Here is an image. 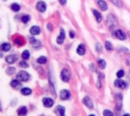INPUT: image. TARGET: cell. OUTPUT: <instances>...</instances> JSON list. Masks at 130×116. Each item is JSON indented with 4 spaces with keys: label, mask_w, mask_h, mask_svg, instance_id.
Returning a JSON list of instances; mask_svg holds the SVG:
<instances>
[{
    "label": "cell",
    "mask_w": 130,
    "mask_h": 116,
    "mask_svg": "<svg viewBox=\"0 0 130 116\" xmlns=\"http://www.w3.org/2000/svg\"><path fill=\"white\" fill-rule=\"evenodd\" d=\"M14 43H15L16 45H18V47H21V46L24 44V39L21 37H17L14 38Z\"/></svg>",
    "instance_id": "cell-19"
},
{
    "label": "cell",
    "mask_w": 130,
    "mask_h": 116,
    "mask_svg": "<svg viewBox=\"0 0 130 116\" xmlns=\"http://www.w3.org/2000/svg\"><path fill=\"white\" fill-rule=\"evenodd\" d=\"M92 11H93V14L94 16H95V18L97 21V23H101L102 20V14L100 13L98 10H92Z\"/></svg>",
    "instance_id": "cell-18"
},
{
    "label": "cell",
    "mask_w": 130,
    "mask_h": 116,
    "mask_svg": "<svg viewBox=\"0 0 130 116\" xmlns=\"http://www.w3.org/2000/svg\"><path fill=\"white\" fill-rule=\"evenodd\" d=\"M96 50H97L98 52H102V45H101L100 43H97V44H96Z\"/></svg>",
    "instance_id": "cell-34"
},
{
    "label": "cell",
    "mask_w": 130,
    "mask_h": 116,
    "mask_svg": "<svg viewBox=\"0 0 130 116\" xmlns=\"http://www.w3.org/2000/svg\"><path fill=\"white\" fill-rule=\"evenodd\" d=\"M127 64H129V65H130V58L127 59Z\"/></svg>",
    "instance_id": "cell-38"
},
{
    "label": "cell",
    "mask_w": 130,
    "mask_h": 116,
    "mask_svg": "<svg viewBox=\"0 0 130 116\" xmlns=\"http://www.w3.org/2000/svg\"><path fill=\"white\" fill-rule=\"evenodd\" d=\"M30 75L29 73L25 72V71H20L18 72V74L17 75V78H18V81H28L30 79Z\"/></svg>",
    "instance_id": "cell-2"
},
{
    "label": "cell",
    "mask_w": 130,
    "mask_h": 116,
    "mask_svg": "<svg viewBox=\"0 0 130 116\" xmlns=\"http://www.w3.org/2000/svg\"><path fill=\"white\" fill-rule=\"evenodd\" d=\"M75 36V34L74 31H70V37H71V38H74Z\"/></svg>",
    "instance_id": "cell-35"
},
{
    "label": "cell",
    "mask_w": 130,
    "mask_h": 116,
    "mask_svg": "<svg viewBox=\"0 0 130 116\" xmlns=\"http://www.w3.org/2000/svg\"><path fill=\"white\" fill-rule=\"evenodd\" d=\"M103 116H114V113H113L110 110H104Z\"/></svg>",
    "instance_id": "cell-31"
},
{
    "label": "cell",
    "mask_w": 130,
    "mask_h": 116,
    "mask_svg": "<svg viewBox=\"0 0 130 116\" xmlns=\"http://www.w3.org/2000/svg\"><path fill=\"white\" fill-rule=\"evenodd\" d=\"M28 113V109L25 106H22L20 107L18 109V114L19 116H25Z\"/></svg>",
    "instance_id": "cell-15"
},
{
    "label": "cell",
    "mask_w": 130,
    "mask_h": 116,
    "mask_svg": "<svg viewBox=\"0 0 130 116\" xmlns=\"http://www.w3.org/2000/svg\"><path fill=\"white\" fill-rule=\"evenodd\" d=\"M37 9L40 12H44L46 10V4L43 1H39L37 4Z\"/></svg>",
    "instance_id": "cell-13"
},
{
    "label": "cell",
    "mask_w": 130,
    "mask_h": 116,
    "mask_svg": "<svg viewBox=\"0 0 130 116\" xmlns=\"http://www.w3.org/2000/svg\"><path fill=\"white\" fill-rule=\"evenodd\" d=\"M17 60H18V56L17 55H10V56H7L5 57L6 62L9 63V64H13L14 62H17Z\"/></svg>",
    "instance_id": "cell-5"
},
{
    "label": "cell",
    "mask_w": 130,
    "mask_h": 116,
    "mask_svg": "<svg viewBox=\"0 0 130 116\" xmlns=\"http://www.w3.org/2000/svg\"><path fill=\"white\" fill-rule=\"evenodd\" d=\"M30 43L32 44V46L35 48H38L41 47V43L38 41V40L34 38V37H30Z\"/></svg>",
    "instance_id": "cell-14"
},
{
    "label": "cell",
    "mask_w": 130,
    "mask_h": 116,
    "mask_svg": "<svg viewBox=\"0 0 130 116\" xmlns=\"http://www.w3.org/2000/svg\"><path fill=\"white\" fill-rule=\"evenodd\" d=\"M116 75H117V77H118V78L123 77V76H124V71H123L122 69H121V70H119L118 72L116 73Z\"/></svg>",
    "instance_id": "cell-33"
},
{
    "label": "cell",
    "mask_w": 130,
    "mask_h": 116,
    "mask_svg": "<svg viewBox=\"0 0 130 116\" xmlns=\"http://www.w3.org/2000/svg\"><path fill=\"white\" fill-rule=\"evenodd\" d=\"M43 106L46 107H51L54 105V101L52 100L51 98L46 97V98L43 99Z\"/></svg>",
    "instance_id": "cell-7"
},
{
    "label": "cell",
    "mask_w": 130,
    "mask_h": 116,
    "mask_svg": "<svg viewBox=\"0 0 130 116\" xmlns=\"http://www.w3.org/2000/svg\"><path fill=\"white\" fill-rule=\"evenodd\" d=\"M89 116H95V114H90Z\"/></svg>",
    "instance_id": "cell-40"
},
{
    "label": "cell",
    "mask_w": 130,
    "mask_h": 116,
    "mask_svg": "<svg viewBox=\"0 0 130 116\" xmlns=\"http://www.w3.org/2000/svg\"><path fill=\"white\" fill-rule=\"evenodd\" d=\"M10 8H11V10L15 12H18L20 10V5H18V4H16V3L12 4L11 6H10Z\"/></svg>",
    "instance_id": "cell-23"
},
{
    "label": "cell",
    "mask_w": 130,
    "mask_h": 116,
    "mask_svg": "<svg viewBox=\"0 0 130 116\" xmlns=\"http://www.w3.org/2000/svg\"><path fill=\"white\" fill-rule=\"evenodd\" d=\"M5 1H6V0H5Z\"/></svg>",
    "instance_id": "cell-41"
},
{
    "label": "cell",
    "mask_w": 130,
    "mask_h": 116,
    "mask_svg": "<svg viewBox=\"0 0 130 116\" xmlns=\"http://www.w3.org/2000/svg\"><path fill=\"white\" fill-rule=\"evenodd\" d=\"M48 29H49L50 30H52V27H51V24H48Z\"/></svg>",
    "instance_id": "cell-37"
},
{
    "label": "cell",
    "mask_w": 130,
    "mask_h": 116,
    "mask_svg": "<svg viewBox=\"0 0 130 116\" xmlns=\"http://www.w3.org/2000/svg\"><path fill=\"white\" fill-rule=\"evenodd\" d=\"M105 48H106L107 50H109V51H110V50L114 49V47H113L112 43H111L110 42H108V41H107L105 43Z\"/></svg>",
    "instance_id": "cell-27"
},
{
    "label": "cell",
    "mask_w": 130,
    "mask_h": 116,
    "mask_svg": "<svg viewBox=\"0 0 130 116\" xmlns=\"http://www.w3.org/2000/svg\"><path fill=\"white\" fill-rule=\"evenodd\" d=\"M59 2H60V4H61V5H64L65 4L67 3V0H59Z\"/></svg>",
    "instance_id": "cell-36"
},
{
    "label": "cell",
    "mask_w": 130,
    "mask_h": 116,
    "mask_svg": "<svg viewBox=\"0 0 130 116\" xmlns=\"http://www.w3.org/2000/svg\"><path fill=\"white\" fill-rule=\"evenodd\" d=\"M37 62L40 64H45L47 62V57L45 56H40L39 58H37Z\"/></svg>",
    "instance_id": "cell-26"
},
{
    "label": "cell",
    "mask_w": 130,
    "mask_h": 116,
    "mask_svg": "<svg viewBox=\"0 0 130 116\" xmlns=\"http://www.w3.org/2000/svg\"><path fill=\"white\" fill-rule=\"evenodd\" d=\"M114 37H115L119 40H125L127 38V36H126V34L121 29H117V30H115L114 32Z\"/></svg>",
    "instance_id": "cell-4"
},
{
    "label": "cell",
    "mask_w": 130,
    "mask_h": 116,
    "mask_svg": "<svg viewBox=\"0 0 130 116\" xmlns=\"http://www.w3.org/2000/svg\"><path fill=\"white\" fill-rule=\"evenodd\" d=\"M22 58L24 59V60H28V59L30 58V52H29V50H24V51L23 52Z\"/></svg>",
    "instance_id": "cell-25"
},
{
    "label": "cell",
    "mask_w": 130,
    "mask_h": 116,
    "mask_svg": "<svg viewBox=\"0 0 130 116\" xmlns=\"http://www.w3.org/2000/svg\"><path fill=\"white\" fill-rule=\"evenodd\" d=\"M70 71H69L67 69H63L62 70V72H61V79H62L64 82H68L70 81Z\"/></svg>",
    "instance_id": "cell-3"
},
{
    "label": "cell",
    "mask_w": 130,
    "mask_h": 116,
    "mask_svg": "<svg viewBox=\"0 0 130 116\" xmlns=\"http://www.w3.org/2000/svg\"><path fill=\"white\" fill-rule=\"evenodd\" d=\"M107 24H108V27L109 29H113L114 27L116 26L117 20L113 14H109L107 16Z\"/></svg>",
    "instance_id": "cell-1"
},
{
    "label": "cell",
    "mask_w": 130,
    "mask_h": 116,
    "mask_svg": "<svg viewBox=\"0 0 130 116\" xmlns=\"http://www.w3.org/2000/svg\"><path fill=\"white\" fill-rule=\"evenodd\" d=\"M10 85H11L12 88H18V87L21 86V83L18 81H17V80H13V81H11V82H10Z\"/></svg>",
    "instance_id": "cell-24"
},
{
    "label": "cell",
    "mask_w": 130,
    "mask_h": 116,
    "mask_svg": "<svg viewBox=\"0 0 130 116\" xmlns=\"http://www.w3.org/2000/svg\"><path fill=\"white\" fill-rule=\"evenodd\" d=\"M31 89L29 88H24L21 89V94H23V95H25V96H28L30 95V94H31Z\"/></svg>",
    "instance_id": "cell-21"
},
{
    "label": "cell",
    "mask_w": 130,
    "mask_h": 116,
    "mask_svg": "<svg viewBox=\"0 0 130 116\" xmlns=\"http://www.w3.org/2000/svg\"><path fill=\"white\" fill-rule=\"evenodd\" d=\"M19 66L21 67V68H28L29 64L25 62V60H24V61H22V62H19Z\"/></svg>",
    "instance_id": "cell-30"
},
{
    "label": "cell",
    "mask_w": 130,
    "mask_h": 116,
    "mask_svg": "<svg viewBox=\"0 0 130 116\" xmlns=\"http://www.w3.org/2000/svg\"><path fill=\"white\" fill-rule=\"evenodd\" d=\"M115 86L116 88H121V89H124V88H127V83L122 81V80H115Z\"/></svg>",
    "instance_id": "cell-8"
},
{
    "label": "cell",
    "mask_w": 130,
    "mask_h": 116,
    "mask_svg": "<svg viewBox=\"0 0 130 116\" xmlns=\"http://www.w3.org/2000/svg\"><path fill=\"white\" fill-rule=\"evenodd\" d=\"M10 48V44L8 43H4L3 44H1V46H0V49L2 50V51H9Z\"/></svg>",
    "instance_id": "cell-20"
},
{
    "label": "cell",
    "mask_w": 130,
    "mask_h": 116,
    "mask_svg": "<svg viewBox=\"0 0 130 116\" xmlns=\"http://www.w3.org/2000/svg\"><path fill=\"white\" fill-rule=\"evenodd\" d=\"M55 113L57 116H65V108L62 106H57L56 107Z\"/></svg>",
    "instance_id": "cell-10"
},
{
    "label": "cell",
    "mask_w": 130,
    "mask_h": 116,
    "mask_svg": "<svg viewBox=\"0 0 130 116\" xmlns=\"http://www.w3.org/2000/svg\"><path fill=\"white\" fill-rule=\"evenodd\" d=\"M83 103H84V105H85L86 107H89V108H90V109L93 108V107H94L93 102H92L91 99H90L89 96H85L84 98H83Z\"/></svg>",
    "instance_id": "cell-9"
},
{
    "label": "cell",
    "mask_w": 130,
    "mask_h": 116,
    "mask_svg": "<svg viewBox=\"0 0 130 116\" xmlns=\"http://www.w3.org/2000/svg\"><path fill=\"white\" fill-rule=\"evenodd\" d=\"M97 5L102 11H105L108 10V5L104 0H97Z\"/></svg>",
    "instance_id": "cell-11"
},
{
    "label": "cell",
    "mask_w": 130,
    "mask_h": 116,
    "mask_svg": "<svg viewBox=\"0 0 130 116\" xmlns=\"http://www.w3.org/2000/svg\"><path fill=\"white\" fill-rule=\"evenodd\" d=\"M76 53L78 55H80V56H83V55H85L86 53V48H85V46L84 44H80V45L77 47L76 48Z\"/></svg>",
    "instance_id": "cell-16"
},
{
    "label": "cell",
    "mask_w": 130,
    "mask_h": 116,
    "mask_svg": "<svg viewBox=\"0 0 130 116\" xmlns=\"http://www.w3.org/2000/svg\"><path fill=\"white\" fill-rule=\"evenodd\" d=\"M30 32L31 35L37 36V35H39L41 33V29L38 26H32L30 29Z\"/></svg>",
    "instance_id": "cell-17"
},
{
    "label": "cell",
    "mask_w": 130,
    "mask_h": 116,
    "mask_svg": "<svg viewBox=\"0 0 130 116\" xmlns=\"http://www.w3.org/2000/svg\"><path fill=\"white\" fill-rule=\"evenodd\" d=\"M123 116H130V114H129V113H125Z\"/></svg>",
    "instance_id": "cell-39"
},
{
    "label": "cell",
    "mask_w": 130,
    "mask_h": 116,
    "mask_svg": "<svg viewBox=\"0 0 130 116\" xmlns=\"http://www.w3.org/2000/svg\"><path fill=\"white\" fill-rule=\"evenodd\" d=\"M16 69L15 68H13V67H9L7 69H6V73L8 74V75H13L14 73H15Z\"/></svg>",
    "instance_id": "cell-29"
},
{
    "label": "cell",
    "mask_w": 130,
    "mask_h": 116,
    "mask_svg": "<svg viewBox=\"0 0 130 116\" xmlns=\"http://www.w3.org/2000/svg\"><path fill=\"white\" fill-rule=\"evenodd\" d=\"M30 20V16L29 15H24V16H22V22L24 24H27Z\"/></svg>",
    "instance_id": "cell-28"
},
{
    "label": "cell",
    "mask_w": 130,
    "mask_h": 116,
    "mask_svg": "<svg viewBox=\"0 0 130 116\" xmlns=\"http://www.w3.org/2000/svg\"><path fill=\"white\" fill-rule=\"evenodd\" d=\"M111 2H112L114 5H117V6H119V7H121V0H110Z\"/></svg>",
    "instance_id": "cell-32"
},
{
    "label": "cell",
    "mask_w": 130,
    "mask_h": 116,
    "mask_svg": "<svg viewBox=\"0 0 130 116\" xmlns=\"http://www.w3.org/2000/svg\"><path fill=\"white\" fill-rule=\"evenodd\" d=\"M97 62H98V65H99V67L101 69H105L106 68V62L105 61L103 60V59H101V58H99L97 60Z\"/></svg>",
    "instance_id": "cell-22"
},
{
    "label": "cell",
    "mask_w": 130,
    "mask_h": 116,
    "mask_svg": "<svg viewBox=\"0 0 130 116\" xmlns=\"http://www.w3.org/2000/svg\"><path fill=\"white\" fill-rule=\"evenodd\" d=\"M70 92L69 90H66V89H63L60 92V98L61 100L64 101V100H68L70 99Z\"/></svg>",
    "instance_id": "cell-6"
},
{
    "label": "cell",
    "mask_w": 130,
    "mask_h": 116,
    "mask_svg": "<svg viewBox=\"0 0 130 116\" xmlns=\"http://www.w3.org/2000/svg\"><path fill=\"white\" fill-rule=\"evenodd\" d=\"M64 39H65V32H64L63 29H61L60 35L58 36L57 39H56V42H57L58 44H62V43H63Z\"/></svg>",
    "instance_id": "cell-12"
}]
</instances>
